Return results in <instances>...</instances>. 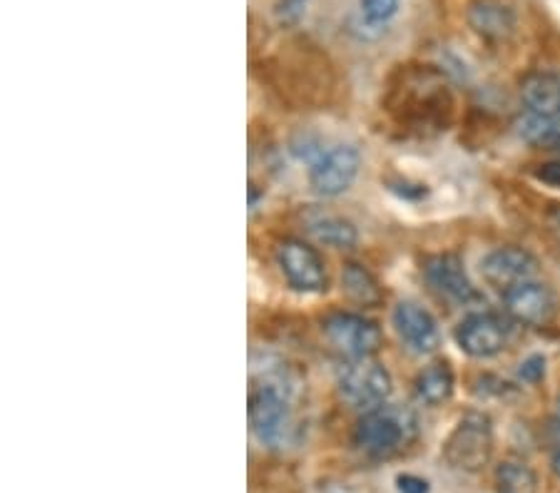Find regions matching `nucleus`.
I'll return each mask as SVG.
<instances>
[{
    "mask_svg": "<svg viewBox=\"0 0 560 493\" xmlns=\"http://www.w3.org/2000/svg\"><path fill=\"white\" fill-rule=\"evenodd\" d=\"M341 284H344L346 297L354 304H359V307H379V304L384 302L381 284L376 282V277L364 264H346L344 272H341Z\"/></svg>",
    "mask_w": 560,
    "mask_h": 493,
    "instance_id": "nucleus-16",
    "label": "nucleus"
},
{
    "mask_svg": "<svg viewBox=\"0 0 560 493\" xmlns=\"http://www.w3.org/2000/svg\"><path fill=\"white\" fill-rule=\"evenodd\" d=\"M466 20L486 40H508L516 30V13L501 0H473L466 10Z\"/></svg>",
    "mask_w": 560,
    "mask_h": 493,
    "instance_id": "nucleus-14",
    "label": "nucleus"
},
{
    "mask_svg": "<svg viewBox=\"0 0 560 493\" xmlns=\"http://www.w3.org/2000/svg\"><path fill=\"white\" fill-rule=\"evenodd\" d=\"M414 416L406 409L394 406H379V409L366 411L354 429V444L364 454L376 459H389L414 434Z\"/></svg>",
    "mask_w": 560,
    "mask_h": 493,
    "instance_id": "nucleus-2",
    "label": "nucleus"
},
{
    "mask_svg": "<svg viewBox=\"0 0 560 493\" xmlns=\"http://www.w3.org/2000/svg\"><path fill=\"white\" fill-rule=\"evenodd\" d=\"M538 272V262L531 252L523 247H498L488 252L481 262V274L491 287L511 289L516 284L533 279Z\"/></svg>",
    "mask_w": 560,
    "mask_h": 493,
    "instance_id": "nucleus-11",
    "label": "nucleus"
},
{
    "mask_svg": "<svg viewBox=\"0 0 560 493\" xmlns=\"http://www.w3.org/2000/svg\"><path fill=\"white\" fill-rule=\"evenodd\" d=\"M521 100L528 115L543 120L560 118V75L531 73L521 83Z\"/></svg>",
    "mask_w": 560,
    "mask_h": 493,
    "instance_id": "nucleus-15",
    "label": "nucleus"
},
{
    "mask_svg": "<svg viewBox=\"0 0 560 493\" xmlns=\"http://www.w3.org/2000/svg\"><path fill=\"white\" fill-rule=\"evenodd\" d=\"M399 10V0H361V13L371 25H381Z\"/></svg>",
    "mask_w": 560,
    "mask_h": 493,
    "instance_id": "nucleus-21",
    "label": "nucleus"
},
{
    "mask_svg": "<svg viewBox=\"0 0 560 493\" xmlns=\"http://www.w3.org/2000/svg\"><path fill=\"white\" fill-rule=\"evenodd\" d=\"M249 426L262 444L279 446L289 429V401L277 384H262L249 394Z\"/></svg>",
    "mask_w": 560,
    "mask_h": 493,
    "instance_id": "nucleus-8",
    "label": "nucleus"
},
{
    "mask_svg": "<svg viewBox=\"0 0 560 493\" xmlns=\"http://www.w3.org/2000/svg\"><path fill=\"white\" fill-rule=\"evenodd\" d=\"M518 376H521L526 384H538V381L546 376V357H541V354L528 357L526 362L521 364V369H518Z\"/></svg>",
    "mask_w": 560,
    "mask_h": 493,
    "instance_id": "nucleus-23",
    "label": "nucleus"
},
{
    "mask_svg": "<svg viewBox=\"0 0 560 493\" xmlns=\"http://www.w3.org/2000/svg\"><path fill=\"white\" fill-rule=\"evenodd\" d=\"M414 386L419 401H424L426 406H441L451 399L456 376H453V369L446 362H436L416 376Z\"/></svg>",
    "mask_w": 560,
    "mask_h": 493,
    "instance_id": "nucleus-17",
    "label": "nucleus"
},
{
    "mask_svg": "<svg viewBox=\"0 0 560 493\" xmlns=\"http://www.w3.org/2000/svg\"><path fill=\"white\" fill-rule=\"evenodd\" d=\"M312 235L317 237V242L327 247H336V249H351L359 242V232L356 227L351 225L349 220L344 217H324V220L312 222Z\"/></svg>",
    "mask_w": 560,
    "mask_h": 493,
    "instance_id": "nucleus-19",
    "label": "nucleus"
},
{
    "mask_svg": "<svg viewBox=\"0 0 560 493\" xmlns=\"http://www.w3.org/2000/svg\"><path fill=\"white\" fill-rule=\"evenodd\" d=\"M456 342L468 357L491 359L506 349L508 327L501 317L491 312L468 314L456 327Z\"/></svg>",
    "mask_w": 560,
    "mask_h": 493,
    "instance_id": "nucleus-9",
    "label": "nucleus"
},
{
    "mask_svg": "<svg viewBox=\"0 0 560 493\" xmlns=\"http://www.w3.org/2000/svg\"><path fill=\"white\" fill-rule=\"evenodd\" d=\"M518 132L526 142L538 147H560V118L558 120H543L536 115H523L518 123Z\"/></svg>",
    "mask_w": 560,
    "mask_h": 493,
    "instance_id": "nucleus-20",
    "label": "nucleus"
},
{
    "mask_svg": "<svg viewBox=\"0 0 560 493\" xmlns=\"http://www.w3.org/2000/svg\"><path fill=\"white\" fill-rule=\"evenodd\" d=\"M277 264L294 292H327L329 274L322 254L302 240H284L277 247Z\"/></svg>",
    "mask_w": 560,
    "mask_h": 493,
    "instance_id": "nucleus-6",
    "label": "nucleus"
},
{
    "mask_svg": "<svg viewBox=\"0 0 560 493\" xmlns=\"http://www.w3.org/2000/svg\"><path fill=\"white\" fill-rule=\"evenodd\" d=\"M386 113L401 130L426 135L441 130L451 118V95L431 68H406L386 93Z\"/></svg>",
    "mask_w": 560,
    "mask_h": 493,
    "instance_id": "nucleus-1",
    "label": "nucleus"
},
{
    "mask_svg": "<svg viewBox=\"0 0 560 493\" xmlns=\"http://www.w3.org/2000/svg\"><path fill=\"white\" fill-rule=\"evenodd\" d=\"M533 175H536V180H541L543 185L558 187L560 190V160L543 162V165H538L536 170H533Z\"/></svg>",
    "mask_w": 560,
    "mask_h": 493,
    "instance_id": "nucleus-24",
    "label": "nucleus"
},
{
    "mask_svg": "<svg viewBox=\"0 0 560 493\" xmlns=\"http://www.w3.org/2000/svg\"><path fill=\"white\" fill-rule=\"evenodd\" d=\"M546 441H548V454H551V469L560 479V416L548 419Z\"/></svg>",
    "mask_w": 560,
    "mask_h": 493,
    "instance_id": "nucleus-22",
    "label": "nucleus"
},
{
    "mask_svg": "<svg viewBox=\"0 0 560 493\" xmlns=\"http://www.w3.org/2000/svg\"><path fill=\"white\" fill-rule=\"evenodd\" d=\"M493 424L483 411H468L444 444V459L451 469L476 474L491 461Z\"/></svg>",
    "mask_w": 560,
    "mask_h": 493,
    "instance_id": "nucleus-3",
    "label": "nucleus"
},
{
    "mask_svg": "<svg viewBox=\"0 0 560 493\" xmlns=\"http://www.w3.org/2000/svg\"><path fill=\"white\" fill-rule=\"evenodd\" d=\"M324 337L346 359H369L379 352L384 334L374 319L354 312H332L322 322Z\"/></svg>",
    "mask_w": 560,
    "mask_h": 493,
    "instance_id": "nucleus-5",
    "label": "nucleus"
},
{
    "mask_svg": "<svg viewBox=\"0 0 560 493\" xmlns=\"http://www.w3.org/2000/svg\"><path fill=\"white\" fill-rule=\"evenodd\" d=\"M359 165V150H356L354 145L339 142V145L327 147V150L312 162L309 185H312V190L317 192V195L336 197L354 185L356 175H359Z\"/></svg>",
    "mask_w": 560,
    "mask_h": 493,
    "instance_id": "nucleus-7",
    "label": "nucleus"
},
{
    "mask_svg": "<svg viewBox=\"0 0 560 493\" xmlns=\"http://www.w3.org/2000/svg\"><path fill=\"white\" fill-rule=\"evenodd\" d=\"M391 319H394L396 334H399L401 342H404L411 352L431 354L439 349V324L431 317L429 309H424L416 302H399L394 314H391Z\"/></svg>",
    "mask_w": 560,
    "mask_h": 493,
    "instance_id": "nucleus-13",
    "label": "nucleus"
},
{
    "mask_svg": "<svg viewBox=\"0 0 560 493\" xmlns=\"http://www.w3.org/2000/svg\"><path fill=\"white\" fill-rule=\"evenodd\" d=\"M424 277L441 297L453 299V302H476L478 292L476 287L468 279L466 267H463V259L458 254L444 252V254H434V257L424 259Z\"/></svg>",
    "mask_w": 560,
    "mask_h": 493,
    "instance_id": "nucleus-12",
    "label": "nucleus"
},
{
    "mask_svg": "<svg viewBox=\"0 0 560 493\" xmlns=\"http://www.w3.org/2000/svg\"><path fill=\"white\" fill-rule=\"evenodd\" d=\"M396 489H399V493H429L431 486L429 481L419 479V476L401 474L396 476Z\"/></svg>",
    "mask_w": 560,
    "mask_h": 493,
    "instance_id": "nucleus-25",
    "label": "nucleus"
},
{
    "mask_svg": "<svg viewBox=\"0 0 560 493\" xmlns=\"http://www.w3.org/2000/svg\"><path fill=\"white\" fill-rule=\"evenodd\" d=\"M498 493H538V476L523 461H501L496 466Z\"/></svg>",
    "mask_w": 560,
    "mask_h": 493,
    "instance_id": "nucleus-18",
    "label": "nucleus"
},
{
    "mask_svg": "<svg viewBox=\"0 0 560 493\" xmlns=\"http://www.w3.org/2000/svg\"><path fill=\"white\" fill-rule=\"evenodd\" d=\"M339 394L349 406L361 411L379 409L391 394V374L374 359H349L339 371Z\"/></svg>",
    "mask_w": 560,
    "mask_h": 493,
    "instance_id": "nucleus-4",
    "label": "nucleus"
},
{
    "mask_svg": "<svg viewBox=\"0 0 560 493\" xmlns=\"http://www.w3.org/2000/svg\"><path fill=\"white\" fill-rule=\"evenodd\" d=\"M503 302H506V312L516 322L528 324V327H543L551 322L553 312H556V297L551 289L541 282H533V279L506 289Z\"/></svg>",
    "mask_w": 560,
    "mask_h": 493,
    "instance_id": "nucleus-10",
    "label": "nucleus"
},
{
    "mask_svg": "<svg viewBox=\"0 0 560 493\" xmlns=\"http://www.w3.org/2000/svg\"><path fill=\"white\" fill-rule=\"evenodd\" d=\"M279 3H292V5H304V0H279Z\"/></svg>",
    "mask_w": 560,
    "mask_h": 493,
    "instance_id": "nucleus-26",
    "label": "nucleus"
}]
</instances>
